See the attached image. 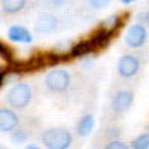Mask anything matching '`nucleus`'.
Segmentation results:
<instances>
[{
	"mask_svg": "<svg viewBox=\"0 0 149 149\" xmlns=\"http://www.w3.org/2000/svg\"><path fill=\"white\" fill-rule=\"evenodd\" d=\"M33 97L31 86L27 82H18L6 93V103L14 110H22L26 109Z\"/></svg>",
	"mask_w": 149,
	"mask_h": 149,
	"instance_id": "f257e3e1",
	"label": "nucleus"
},
{
	"mask_svg": "<svg viewBox=\"0 0 149 149\" xmlns=\"http://www.w3.org/2000/svg\"><path fill=\"white\" fill-rule=\"evenodd\" d=\"M130 149H149V133H143L137 136L133 142Z\"/></svg>",
	"mask_w": 149,
	"mask_h": 149,
	"instance_id": "2eb2a0df",
	"label": "nucleus"
},
{
	"mask_svg": "<svg viewBox=\"0 0 149 149\" xmlns=\"http://www.w3.org/2000/svg\"><path fill=\"white\" fill-rule=\"evenodd\" d=\"M139 69H140V63L134 55L125 54L118 60V73L122 78H133L134 74H137Z\"/></svg>",
	"mask_w": 149,
	"mask_h": 149,
	"instance_id": "39448f33",
	"label": "nucleus"
},
{
	"mask_svg": "<svg viewBox=\"0 0 149 149\" xmlns=\"http://www.w3.org/2000/svg\"><path fill=\"white\" fill-rule=\"evenodd\" d=\"M18 113L6 106H0V131L2 133H12L19 125Z\"/></svg>",
	"mask_w": 149,
	"mask_h": 149,
	"instance_id": "20e7f679",
	"label": "nucleus"
},
{
	"mask_svg": "<svg viewBox=\"0 0 149 149\" xmlns=\"http://www.w3.org/2000/svg\"><path fill=\"white\" fill-rule=\"evenodd\" d=\"M146 29L142 24H133V26L127 30L125 33V43L131 48H139L146 42Z\"/></svg>",
	"mask_w": 149,
	"mask_h": 149,
	"instance_id": "423d86ee",
	"label": "nucleus"
},
{
	"mask_svg": "<svg viewBox=\"0 0 149 149\" xmlns=\"http://www.w3.org/2000/svg\"><path fill=\"white\" fill-rule=\"evenodd\" d=\"M0 149H3V148H0Z\"/></svg>",
	"mask_w": 149,
	"mask_h": 149,
	"instance_id": "5701e85b",
	"label": "nucleus"
},
{
	"mask_svg": "<svg viewBox=\"0 0 149 149\" xmlns=\"http://www.w3.org/2000/svg\"><path fill=\"white\" fill-rule=\"evenodd\" d=\"M133 100H134V95L131 91L121 90L115 94L113 100H112V110L115 113H124V112H127L131 107Z\"/></svg>",
	"mask_w": 149,
	"mask_h": 149,
	"instance_id": "0eeeda50",
	"label": "nucleus"
},
{
	"mask_svg": "<svg viewBox=\"0 0 149 149\" xmlns=\"http://www.w3.org/2000/svg\"><path fill=\"white\" fill-rule=\"evenodd\" d=\"M45 85L51 93H64L70 86V74L64 69H54L46 73Z\"/></svg>",
	"mask_w": 149,
	"mask_h": 149,
	"instance_id": "7ed1b4c3",
	"label": "nucleus"
},
{
	"mask_svg": "<svg viewBox=\"0 0 149 149\" xmlns=\"http://www.w3.org/2000/svg\"><path fill=\"white\" fill-rule=\"evenodd\" d=\"M110 3V0H88V5L93 9H104L107 5Z\"/></svg>",
	"mask_w": 149,
	"mask_h": 149,
	"instance_id": "f3484780",
	"label": "nucleus"
},
{
	"mask_svg": "<svg viewBox=\"0 0 149 149\" xmlns=\"http://www.w3.org/2000/svg\"><path fill=\"white\" fill-rule=\"evenodd\" d=\"M91 51H93V46H91L90 40H84V42L76 43L72 48V55L73 57H84V55H86Z\"/></svg>",
	"mask_w": 149,
	"mask_h": 149,
	"instance_id": "4468645a",
	"label": "nucleus"
},
{
	"mask_svg": "<svg viewBox=\"0 0 149 149\" xmlns=\"http://www.w3.org/2000/svg\"><path fill=\"white\" fill-rule=\"evenodd\" d=\"M3 78H5V73H0V85L3 84Z\"/></svg>",
	"mask_w": 149,
	"mask_h": 149,
	"instance_id": "a211bd4d",
	"label": "nucleus"
},
{
	"mask_svg": "<svg viewBox=\"0 0 149 149\" xmlns=\"http://www.w3.org/2000/svg\"><path fill=\"white\" fill-rule=\"evenodd\" d=\"M72 133L67 128H48L42 134V142L48 149H69L72 145Z\"/></svg>",
	"mask_w": 149,
	"mask_h": 149,
	"instance_id": "f03ea898",
	"label": "nucleus"
},
{
	"mask_svg": "<svg viewBox=\"0 0 149 149\" xmlns=\"http://www.w3.org/2000/svg\"><path fill=\"white\" fill-rule=\"evenodd\" d=\"M31 128H27V127H17L14 131L10 133V140L17 143V145H22V143H26L30 140L31 137Z\"/></svg>",
	"mask_w": 149,
	"mask_h": 149,
	"instance_id": "ddd939ff",
	"label": "nucleus"
},
{
	"mask_svg": "<svg viewBox=\"0 0 149 149\" xmlns=\"http://www.w3.org/2000/svg\"><path fill=\"white\" fill-rule=\"evenodd\" d=\"M146 21L149 22V12H148V14H146Z\"/></svg>",
	"mask_w": 149,
	"mask_h": 149,
	"instance_id": "412c9836",
	"label": "nucleus"
},
{
	"mask_svg": "<svg viewBox=\"0 0 149 149\" xmlns=\"http://www.w3.org/2000/svg\"><path fill=\"white\" fill-rule=\"evenodd\" d=\"M104 149H130V146L121 140H109L106 143Z\"/></svg>",
	"mask_w": 149,
	"mask_h": 149,
	"instance_id": "dca6fc26",
	"label": "nucleus"
},
{
	"mask_svg": "<svg viewBox=\"0 0 149 149\" xmlns=\"http://www.w3.org/2000/svg\"><path fill=\"white\" fill-rule=\"evenodd\" d=\"M124 3H131V2H134V0H122Z\"/></svg>",
	"mask_w": 149,
	"mask_h": 149,
	"instance_id": "aec40b11",
	"label": "nucleus"
},
{
	"mask_svg": "<svg viewBox=\"0 0 149 149\" xmlns=\"http://www.w3.org/2000/svg\"><path fill=\"white\" fill-rule=\"evenodd\" d=\"M93 128H94V118H93V115H90V113L84 115V116L79 119L78 125H76L78 134L81 136V137H86V136H90V133L93 131Z\"/></svg>",
	"mask_w": 149,
	"mask_h": 149,
	"instance_id": "f8f14e48",
	"label": "nucleus"
},
{
	"mask_svg": "<svg viewBox=\"0 0 149 149\" xmlns=\"http://www.w3.org/2000/svg\"><path fill=\"white\" fill-rule=\"evenodd\" d=\"M8 37L12 42H19V43H30L33 40L30 31L22 26H10L8 30Z\"/></svg>",
	"mask_w": 149,
	"mask_h": 149,
	"instance_id": "9d476101",
	"label": "nucleus"
},
{
	"mask_svg": "<svg viewBox=\"0 0 149 149\" xmlns=\"http://www.w3.org/2000/svg\"><path fill=\"white\" fill-rule=\"evenodd\" d=\"M27 6V0H0V9L5 15L14 17L24 10Z\"/></svg>",
	"mask_w": 149,
	"mask_h": 149,
	"instance_id": "1a4fd4ad",
	"label": "nucleus"
},
{
	"mask_svg": "<svg viewBox=\"0 0 149 149\" xmlns=\"http://www.w3.org/2000/svg\"><path fill=\"white\" fill-rule=\"evenodd\" d=\"M146 130H148V133H149V125H148V128H146Z\"/></svg>",
	"mask_w": 149,
	"mask_h": 149,
	"instance_id": "4be33fe9",
	"label": "nucleus"
},
{
	"mask_svg": "<svg viewBox=\"0 0 149 149\" xmlns=\"http://www.w3.org/2000/svg\"><path fill=\"white\" fill-rule=\"evenodd\" d=\"M27 149H40V148H37V146H34V145H30V146H27Z\"/></svg>",
	"mask_w": 149,
	"mask_h": 149,
	"instance_id": "6ab92c4d",
	"label": "nucleus"
},
{
	"mask_svg": "<svg viewBox=\"0 0 149 149\" xmlns=\"http://www.w3.org/2000/svg\"><path fill=\"white\" fill-rule=\"evenodd\" d=\"M112 37V31L110 30H106V29H100L91 39H90V43L93 46V49H97V48H103L109 43Z\"/></svg>",
	"mask_w": 149,
	"mask_h": 149,
	"instance_id": "9b49d317",
	"label": "nucleus"
},
{
	"mask_svg": "<svg viewBox=\"0 0 149 149\" xmlns=\"http://www.w3.org/2000/svg\"><path fill=\"white\" fill-rule=\"evenodd\" d=\"M58 27V19L52 14L40 15L34 22V31L39 34H51Z\"/></svg>",
	"mask_w": 149,
	"mask_h": 149,
	"instance_id": "6e6552de",
	"label": "nucleus"
}]
</instances>
